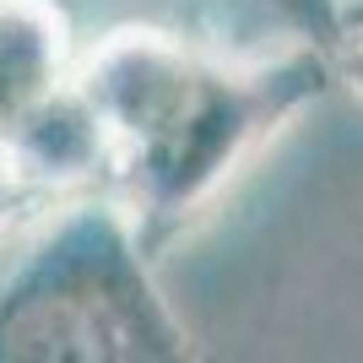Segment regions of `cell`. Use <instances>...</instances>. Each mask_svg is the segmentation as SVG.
I'll return each mask as SVG.
<instances>
[{
    "label": "cell",
    "mask_w": 363,
    "mask_h": 363,
    "mask_svg": "<svg viewBox=\"0 0 363 363\" xmlns=\"http://www.w3.org/2000/svg\"><path fill=\"white\" fill-rule=\"evenodd\" d=\"M331 76L352 92V98H363V33H352L347 44L331 55Z\"/></svg>",
    "instance_id": "cell-5"
},
{
    "label": "cell",
    "mask_w": 363,
    "mask_h": 363,
    "mask_svg": "<svg viewBox=\"0 0 363 363\" xmlns=\"http://www.w3.org/2000/svg\"><path fill=\"white\" fill-rule=\"evenodd\" d=\"M108 190L65 206L0 282V363H179L196 352Z\"/></svg>",
    "instance_id": "cell-2"
},
{
    "label": "cell",
    "mask_w": 363,
    "mask_h": 363,
    "mask_svg": "<svg viewBox=\"0 0 363 363\" xmlns=\"http://www.w3.org/2000/svg\"><path fill=\"white\" fill-rule=\"evenodd\" d=\"M65 82L92 120L104 190L152 255H163L282 125L336 87L331 55L309 44L223 60L163 28H114Z\"/></svg>",
    "instance_id": "cell-1"
},
{
    "label": "cell",
    "mask_w": 363,
    "mask_h": 363,
    "mask_svg": "<svg viewBox=\"0 0 363 363\" xmlns=\"http://www.w3.org/2000/svg\"><path fill=\"white\" fill-rule=\"evenodd\" d=\"M342 22H347V38L363 33V0H347V6H342Z\"/></svg>",
    "instance_id": "cell-6"
},
{
    "label": "cell",
    "mask_w": 363,
    "mask_h": 363,
    "mask_svg": "<svg viewBox=\"0 0 363 363\" xmlns=\"http://www.w3.org/2000/svg\"><path fill=\"white\" fill-rule=\"evenodd\" d=\"M255 6L288 33V44H309L320 55H336L347 44V22H342L347 0H255Z\"/></svg>",
    "instance_id": "cell-4"
},
{
    "label": "cell",
    "mask_w": 363,
    "mask_h": 363,
    "mask_svg": "<svg viewBox=\"0 0 363 363\" xmlns=\"http://www.w3.org/2000/svg\"><path fill=\"white\" fill-rule=\"evenodd\" d=\"M65 22L44 0H0V130L65 87Z\"/></svg>",
    "instance_id": "cell-3"
}]
</instances>
